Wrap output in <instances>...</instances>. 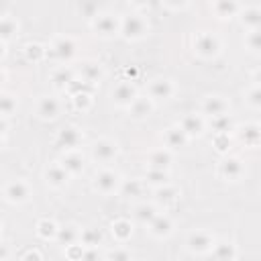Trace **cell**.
<instances>
[{
  "label": "cell",
  "mask_w": 261,
  "mask_h": 261,
  "mask_svg": "<svg viewBox=\"0 0 261 261\" xmlns=\"http://www.w3.org/2000/svg\"><path fill=\"white\" fill-rule=\"evenodd\" d=\"M37 232H39V237H43V239H57L59 226H57L53 220L43 218V220L37 222Z\"/></svg>",
  "instance_id": "obj_28"
},
{
  "label": "cell",
  "mask_w": 261,
  "mask_h": 261,
  "mask_svg": "<svg viewBox=\"0 0 261 261\" xmlns=\"http://www.w3.org/2000/svg\"><path fill=\"white\" fill-rule=\"evenodd\" d=\"M239 137H241L243 143H247V145H255V143L261 139V126L255 124V122L245 124V126L239 130Z\"/></svg>",
  "instance_id": "obj_26"
},
{
  "label": "cell",
  "mask_w": 261,
  "mask_h": 261,
  "mask_svg": "<svg viewBox=\"0 0 261 261\" xmlns=\"http://www.w3.org/2000/svg\"><path fill=\"white\" fill-rule=\"evenodd\" d=\"M194 49H196L200 55H204V57H212V55L218 53L220 43H218V39H216L214 35H210V33H198V35L194 37Z\"/></svg>",
  "instance_id": "obj_8"
},
{
  "label": "cell",
  "mask_w": 261,
  "mask_h": 261,
  "mask_svg": "<svg viewBox=\"0 0 261 261\" xmlns=\"http://www.w3.org/2000/svg\"><path fill=\"white\" fill-rule=\"evenodd\" d=\"M228 110H230V104L222 96H206L202 100V114H206L208 118L226 116Z\"/></svg>",
  "instance_id": "obj_5"
},
{
  "label": "cell",
  "mask_w": 261,
  "mask_h": 261,
  "mask_svg": "<svg viewBox=\"0 0 261 261\" xmlns=\"http://www.w3.org/2000/svg\"><path fill=\"white\" fill-rule=\"evenodd\" d=\"M45 55V49L41 45H29L27 47V59L29 61H39Z\"/></svg>",
  "instance_id": "obj_43"
},
{
  "label": "cell",
  "mask_w": 261,
  "mask_h": 261,
  "mask_svg": "<svg viewBox=\"0 0 261 261\" xmlns=\"http://www.w3.org/2000/svg\"><path fill=\"white\" fill-rule=\"evenodd\" d=\"M177 198H179V192H177L175 188H171V186H161V188L157 190V196H155V200H157L159 204H163V206L173 204Z\"/></svg>",
  "instance_id": "obj_27"
},
{
  "label": "cell",
  "mask_w": 261,
  "mask_h": 261,
  "mask_svg": "<svg viewBox=\"0 0 261 261\" xmlns=\"http://www.w3.org/2000/svg\"><path fill=\"white\" fill-rule=\"evenodd\" d=\"M57 141H59V145L65 147L67 151H75V147L82 143V133H80L75 126H65V128L59 130Z\"/></svg>",
  "instance_id": "obj_17"
},
{
  "label": "cell",
  "mask_w": 261,
  "mask_h": 261,
  "mask_svg": "<svg viewBox=\"0 0 261 261\" xmlns=\"http://www.w3.org/2000/svg\"><path fill=\"white\" fill-rule=\"evenodd\" d=\"M45 179H47V184H49L51 188H61V186L67 184V179H69V171H67L61 163H53V165L47 167V171H45Z\"/></svg>",
  "instance_id": "obj_14"
},
{
  "label": "cell",
  "mask_w": 261,
  "mask_h": 261,
  "mask_svg": "<svg viewBox=\"0 0 261 261\" xmlns=\"http://www.w3.org/2000/svg\"><path fill=\"white\" fill-rule=\"evenodd\" d=\"M80 243L88 249H96V245H100V232L94 230V228H86V230H82Z\"/></svg>",
  "instance_id": "obj_35"
},
{
  "label": "cell",
  "mask_w": 261,
  "mask_h": 261,
  "mask_svg": "<svg viewBox=\"0 0 261 261\" xmlns=\"http://www.w3.org/2000/svg\"><path fill=\"white\" fill-rule=\"evenodd\" d=\"M51 80H53V84H55L57 88H67V86H71V84H73V77H71V73H69L65 67L55 69V71H53V75H51Z\"/></svg>",
  "instance_id": "obj_33"
},
{
  "label": "cell",
  "mask_w": 261,
  "mask_h": 261,
  "mask_svg": "<svg viewBox=\"0 0 261 261\" xmlns=\"http://www.w3.org/2000/svg\"><path fill=\"white\" fill-rule=\"evenodd\" d=\"M86 249H88V247H84L82 243H75V245L65 247V255H67L71 261H82V257H84Z\"/></svg>",
  "instance_id": "obj_40"
},
{
  "label": "cell",
  "mask_w": 261,
  "mask_h": 261,
  "mask_svg": "<svg viewBox=\"0 0 261 261\" xmlns=\"http://www.w3.org/2000/svg\"><path fill=\"white\" fill-rule=\"evenodd\" d=\"M145 179L149 181V184H153V186H167V171H161V169H149L147 171V175H145Z\"/></svg>",
  "instance_id": "obj_36"
},
{
  "label": "cell",
  "mask_w": 261,
  "mask_h": 261,
  "mask_svg": "<svg viewBox=\"0 0 261 261\" xmlns=\"http://www.w3.org/2000/svg\"><path fill=\"white\" fill-rule=\"evenodd\" d=\"M80 237H82V230H80L75 224L61 226V228H59V232H57V241H59L61 245H65V247L80 243Z\"/></svg>",
  "instance_id": "obj_23"
},
{
  "label": "cell",
  "mask_w": 261,
  "mask_h": 261,
  "mask_svg": "<svg viewBox=\"0 0 261 261\" xmlns=\"http://www.w3.org/2000/svg\"><path fill=\"white\" fill-rule=\"evenodd\" d=\"M212 8L218 12V16H226V14H232V12L241 10V6L234 4V2H216Z\"/></svg>",
  "instance_id": "obj_39"
},
{
  "label": "cell",
  "mask_w": 261,
  "mask_h": 261,
  "mask_svg": "<svg viewBox=\"0 0 261 261\" xmlns=\"http://www.w3.org/2000/svg\"><path fill=\"white\" fill-rule=\"evenodd\" d=\"M173 92H175V86H173L171 80L157 77V80H153L149 84V98H155V100L163 98V100H167V98L173 96Z\"/></svg>",
  "instance_id": "obj_12"
},
{
  "label": "cell",
  "mask_w": 261,
  "mask_h": 261,
  "mask_svg": "<svg viewBox=\"0 0 261 261\" xmlns=\"http://www.w3.org/2000/svg\"><path fill=\"white\" fill-rule=\"evenodd\" d=\"M118 153V145L112 139H98L92 143V157L96 161H110Z\"/></svg>",
  "instance_id": "obj_9"
},
{
  "label": "cell",
  "mask_w": 261,
  "mask_h": 261,
  "mask_svg": "<svg viewBox=\"0 0 261 261\" xmlns=\"http://www.w3.org/2000/svg\"><path fill=\"white\" fill-rule=\"evenodd\" d=\"M188 141H190V137H188L177 124L165 128V133H163V143H165L167 149H179V147H184Z\"/></svg>",
  "instance_id": "obj_16"
},
{
  "label": "cell",
  "mask_w": 261,
  "mask_h": 261,
  "mask_svg": "<svg viewBox=\"0 0 261 261\" xmlns=\"http://www.w3.org/2000/svg\"><path fill=\"white\" fill-rule=\"evenodd\" d=\"M59 114V100L53 96H41L37 102V116L45 120H53Z\"/></svg>",
  "instance_id": "obj_13"
},
{
  "label": "cell",
  "mask_w": 261,
  "mask_h": 261,
  "mask_svg": "<svg viewBox=\"0 0 261 261\" xmlns=\"http://www.w3.org/2000/svg\"><path fill=\"white\" fill-rule=\"evenodd\" d=\"M253 80H255V86H259V88H261V69H255Z\"/></svg>",
  "instance_id": "obj_47"
},
{
  "label": "cell",
  "mask_w": 261,
  "mask_h": 261,
  "mask_svg": "<svg viewBox=\"0 0 261 261\" xmlns=\"http://www.w3.org/2000/svg\"><path fill=\"white\" fill-rule=\"evenodd\" d=\"M110 98L116 106H130L135 100H137V90L130 82H118L112 92H110Z\"/></svg>",
  "instance_id": "obj_4"
},
{
  "label": "cell",
  "mask_w": 261,
  "mask_h": 261,
  "mask_svg": "<svg viewBox=\"0 0 261 261\" xmlns=\"http://www.w3.org/2000/svg\"><path fill=\"white\" fill-rule=\"evenodd\" d=\"M73 104H75L77 108L86 110V108L92 104V98H90L88 92H75V94H73Z\"/></svg>",
  "instance_id": "obj_41"
},
{
  "label": "cell",
  "mask_w": 261,
  "mask_h": 261,
  "mask_svg": "<svg viewBox=\"0 0 261 261\" xmlns=\"http://www.w3.org/2000/svg\"><path fill=\"white\" fill-rule=\"evenodd\" d=\"M216 149H220V151H224L226 149V145H228V135H218L216 137Z\"/></svg>",
  "instance_id": "obj_45"
},
{
  "label": "cell",
  "mask_w": 261,
  "mask_h": 261,
  "mask_svg": "<svg viewBox=\"0 0 261 261\" xmlns=\"http://www.w3.org/2000/svg\"><path fill=\"white\" fill-rule=\"evenodd\" d=\"M135 216H137V220H141V222H153L159 214H157V210H155V206H151V204H141V206H137V210H135Z\"/></svg>",
  "instance_id": "obj_29"
},
{
  "label": "cell",
  "mask_w": 261,
  "mask_h": 261,
  "mask_svg": "<svg viewBox=\"0 0 261 261\" xmlns=\"http://www.w3.org/2000/svg\"><path fill=\"white\" fill-rule=\"evenodd\" d=\"M245 43H247V47H249L251 51L261 53V29H253V31L247 35Z\"/></svg>",
  "instance_id": "obj_38"
},
{
  "label": "cell",
  "mask_w": 261,
  "mask_h": 261,
  "mask_svg": "<svg viewBox=\"0 0 261 261\" xmlns=\"http://www.w3.org/2000/svg\"><path fill=\"white\" fill-rule=\"evenodd\" d=\"M92 27L102 37H112V35H116L120 31V22L112 14H106V12L104 14H96L94 20H92Z\"/></svg>",
  "instance_id": "obj_7"
},
{
  "label": "cell",
  "mask_w": 261,
  "mask_h": 261,
  "mask_svg": "<svg viewBox=\"0 0 261 261\" xmlns=\"http://www.w3.org/2000/svg\"><path fill=\"white\" fill-rule=\"evenodd\" d=\"M82 261H98V251L96 249H86Z\"/></svg>",
  "instance_id": "obj_44"
},
{
  "label": "cell",
  "mask_w": 261,
  "mask_h": 261,
  "mask_svg": "<svg viewBox=\"0 0 261 261\" xmlns=\"http://www.w3.org/2000/svg\"><path fill=\"white\" fill-rule=\"evenodd\" d=\"M245 102L253 108H261V88L259 86H253L245 92Z\"/></svg>",
  "instance_id": "obj_37"
},
{
  "label": "cell",
  "mask_w": 261,
  "mask_h": 261,
  "mask_svg": "<svg viewBox=\"0 0 261 261\" xmlns=\"http://www.w3.org/2000/svg\"><path fill=\"white\" fill-rule=\"evenodd\" d=\"M22 261H41V255H39L37 251H29V253L22 257Z\"/></svg>",
  "instance_id": "obj_46"
},
{
  "label": "cell",
  "mask_w": 261,
  "mask_h": 261,
  "mask_svg": "<svg viewBox=\"0 0 261 261\" xmlns=\"http://www.w3.org/2000/svg\"><path fill=\"white\" fill-rule=\"evenodd\" d=\"M241 20L243 24L251 27V29H259L261 27V8L257 6H247L241 10Z\"/></svg>",
  "instance_id": "obj_25"
},
{
  "label": "cell",
  "mask_w": 261,
  "mask_h": 261,
  "mask_svg": "<svg viewBox=\"0 0 261 261\" xmlns=\"http://www.w3.org/2000/svg\"><path fill=\"white\" fill-rule=\"evenodd\" d=\"M155 104H153V98H147V96H137V100L128 106V114L137 120L141 118H147L151 112H153Z\"/></svg>",
  "instance_id": "obj_15"
},
{
  "label": "cell",
  "mask_w": 261,
  "mask_h": 261,
  "mask_svg": "<svg viewBox=\"0 0 261 261\" xmlns=\"http://www.w3.org/2000/svg\"><path fill=\"white\" fill-rule=\"evenodd\" d=\"M208 124L218 133V135H228V130L232 128V120L230 116H216V118H208Z\"/></svg>",
  "instance_id": "obj_32"
},
{
  "label": "cell",
  "mask_w": 261,
  "mask_h": 261,
  "mask_svg": "<svg viewBox=\"0 0 261 261\" xmlns=\"http://www.w3.org/2000/svg\"><path fill=\"white\" fill-rule=\"evenodd\" d=\"M147 163H149V169H161V171H165V167L171 163V153H169L167 149L153 151V153L147 157Z\"/></svg>",
  "instance_id": "obj_22"
},
{
  "label": "cell",
  "mask_w": 261,
  "mask_h": 261,
  "mask_svg": "<svg viewBox=\"0 0 261 261\" xmlns=\"http://www.w3.org/2000/svg\"><path fill=\"white\" fill-rule=\"evenodd\" d=\"M212 253H214V257H216L218 261H232V259L237 257V249H234V245L228 243V241L216 243L214 249H212Z\"/></svg>",
  "instance_id": "obj_24"
},
{
  "label": "cell",
  "mask_w": 261,
  "mask_h": 261,
  "mask_svg": "<svg viewBox=\"0 0 261 261\" xmlns=\"http://www.w3.org/2000/svg\"><path fill=\"white\" fill-rule=\"evenodd\" d=\"M218 173H220L224 179H228V181H237V179H241V175L245 173V165H243V161H241L239 157H226V159L220 161Z\"/></svg>",
  "instance_id": "obj_10"
},
{
  "label": "cell",
  "mask_w": 261,
  "mask_h": 261,
  "mask_svg": "<svg viewBox=\"0 0 261 261\" xmlns=\"http://www.w3.org/2000/svg\"><path fill=\"white\" fill-rule=\"evenodd\" d=\"M2 194H4V200L6 202H10V204H22V202H27L31 198V186L27 181H22V179H12V181H8L4 186Z\"/></svg>",
  "instance_id": "obj_2"
},
{
  "label": "cell",
  "mask_w": 261,
  "mask_h": 261,
  "mask_svg": "<svg viewBox=\"0 0 261 261\" xmlns=\"http://www.w3.org/2000/svg\"><path fill=\"white\" fill-rule=\"evenodd\" d=\"M120 184V175L112 169H100L94 175V188L102 194H112Z\"/></svg>",
  "instance_id": "obj_6"
},
{
  "label": "cell",
  "mask_w": 261,
  "mask_h": 261,
  "mask_svg": "<svg viewBox=\"0 0 261 261\" xmlns=\"http://www.w3.org/2000/svg\"><path fill=\"white\" fill-rule=\"evenodd\" d=\"M110 232H112V237H114L118 243H124V241H128L130 234H133V224H130V220H126V218H118V220L112 222Z\"/></svg>",
  "instance_id": "obj_20"
},
{
  "label": "cell",
  "mask_w": 261,
  "mask_h": 261,
  "mask_svg": "<svg viewBox=\"0 0 261 261\" xmlns=\"http://www.w3.org/2000/svg\"><path fill=\"white\" fill-rule=\"evenodd\" d=\"M82 77H84V82L94 84V82H98V80L102 77V67H100L98 63H84V67H82Z\"/></svg>",
  "instance_id": "obj_31"
},
{
  "label": "cell",
  "mask_w": 261,
  "mask_h": 261,
  "mask_svg": "<svg viewBox=\"0 0 261 261\" xmlns=\"http://www.w3.org/2000/svg\"><path fill=\"white\" fill-rule=\"evenodd\" d=\"M177 126L192 139V137H200V135L204 133L206 122H204V118H202L200 114H184V116L179 118Z\"/></svg>",
  "instance_id": "obj_11"
},
{
  "label": "cell",
  "mask_w": 261,
  "mask_h": 261,
  "mask_svg": "<svg viewBox=\"0 0 261 261\" xmlns=\"http://www.w3.org/2000/svg\"><path fill=\"white\" fill-rule=\"evenodd\" d=\"M16 20L10 16V14H4L2 18H0V33H2V41L6 43L14 33H16Z\"/></svg>",
  "instance_id": "obj_30"
},
{
  "label": "cell",
  "mask_w": 261,
  "mask_h": 261,
  "mask_svg": "<svg viewBox=\"0 0 261 261\" xmlns=\"http://www.w3.org/2000/svg\"><path fill=\"white\" fill-rule=\"evenodd\" d=\"M216 245V239L208 232V230H196L188 237V249L192 253H198V255H204V253H210Z\"/></svg>",
  "instance_id": "obj_3"
},
{
  "label": "cell",
  "mask_w": 261,
  "mask_h": 261,
  "mask_svg": "<svg viewBox=\"0 0 261 261\" xmlns=\"http://www.w3.org/2000/svg\"><path fill=\"white\" fill-rule=\"evenodd\" d=\"M120 31H122V35L126 39L135 41V39L145 37V33L149 31V24L141 14H128V16H124L120 20Z\"/></svg>",
  "instance_id": "obj_1"
},
{
  "label": "cell",
  "mask_w": 261,
  "mask_h": 261,
  "mask_svg": "<svg viewBox=\"0 0 261 261\" xmlns=\"http://www.w3.org/2000/svg\"><path fill=\"white\" fill-rule=\"evenodd\" d=\"M51 49H53V53L59 59H65V61L75 55V43H73L71 37H59V39H55V43H53Z\"/></svg>",
  "instance_id": "obj_19"
},
{
  "label": "cell",
  "mask_w": 261,
  "mask_h": 261,
  "mask_svg": "<svg viewBox=\"0 0 261 261\" xmlns=\"http://www.w3.org/2000/svg\"><path fill=\"white\" fill-rule=\"evenodd\" d=\"M0 110H2V118H8L16 110V98L12 94L4 92L2 98H0Z\"/></svg>",
  "instance_id": "obj_34"
},
{
  "label": "cell",
  "mask_w": 261,
  "mask_h": 261,
  "mask_svg": "<svg viewBox=\"0 0 261 261\" xmlns=\"http://www.w3.org/2000/svg\"><path fill=\"white\" fill-rule=\"evenodd\" d=\"M108 261H130V253L122 247H116L108 253Z\"/></svg>",
  "instance_id": "obj_42"
},
{
  "label": "cell",
  "mask_w": 261,
  "mask_h": 261,
  "mask_svg": "<svg viewBox=\"0 0 261 261\" xmlns=\"http://www.w3.org/2000/svg\"><path fill=\"white\" fill-rule=\"evenodd\" d=\"M61 165L69 171V175L80 173V171L84 169V157H82V153H77V151H65V155H63V159H61Z\"/></svg>",
  "instance_id": "obj_21"
},
{
  "label": "cell",
  "mask_w": 261,
  "mask_h": 261,
  "mask_svg": "<svg viewBox=\"0 0 261 261\" xmlns=\"http://www.w3.org/2000/svg\"><path fill=\"white\" fill-rule=\"evenodd\" d=\"M149 232H151L153 237H157V239L169 237V234L173 232V222H171V218L165 216V214H159V216L149 224Z\"/></svg>",
  "instance_id": "obj_18"
}]
</instances>
